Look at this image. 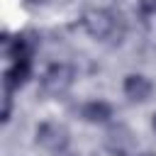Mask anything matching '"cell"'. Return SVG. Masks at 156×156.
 Listing matches in <instances>:
<instances>
[{
	"label": "cell",
	"mask_w": 156,
	"mask_h": 156,
	"mask_svg": "<svg viewBox=\"0 0 156 156\" xmlns=\"http://www.w3.org/2000/svg\"><path fill=\"white\" fill-rule=\"evenodd\" d=\"M80 22H83L85 32H88L90 37H95V39H107V37H112V32H115V27H117V17H115L110 10H105V7H90V10H85Z\"/></svg>",
	"instance_id": "1"
},
{
	"label": "cell",
	"mask_w": 156,
	"mask_h": 156,
	"mask_svg": "<svg viewBox=\"0 0 156 156\" xmlns=\"http://www.w3.org/2000/svg\"><path fill=\"white\" fill-rule=\"evenodd\" d=\"M76 71L68 63H51L41 76V90L49 95H63L73 85Z\"/></svg>",
	"instance_id": "2"
},
{
	"label": "cell",
	"mask_w": 156,
	"mask_h": 156,
	"mask_svg": "<svg viewBox=\"0 0 156 156\" xmlns=\"http://www.w3.org/2000/svg\"><path fill=\"white\" fill-rule=\"evenodd\" d=\"M37 144L49 151H61L68 146V129L58 122H41L37 127Z\"/></svg>",
	"instance_id": "3"
},
{
	"label": "cell",
	"mask_w": 156,
	"mask_h": 156,
	"mask_svg": "<svg viewBox=\"0 0 156 156\" xmlns=\"http://www.w3.org/2000/svg\"><path fill=\"white\" fill-rule=\"evenodd\" d=\"M105 149L112 154V156H129L132 149H134V136L127 127L117 124L112 127L107 134H105Z\"/></svg>",
	"instance_id": "4"
},
{
	"label": "cell",
	"mask_w": 156,
	"mask_h": 156,
	"mask_svg": "<svg viewBox=\"0 0 156 156\" xmlns=\"http://www.w3.org/2000/svg\"><path fill=\"white\" fill-rule=\"evenodd\" d=\"M122 88H124V95H127L129 100H134V102L146 100V98L151 95V90H154L151 80H149L146 76H141V73H132V76H127Z\"/></svg>",
	"instance_id": "5"
},
{
	"label": "cell",
	"mask_w": 156,
	"mask_h": 156,
	"mask_svg": "<svg viewBox=\"0 0 156 156\" xmlns=\"http://www.w3.org/2000/svg\"><path fill=\"white\" fill-rule=\"evenodd\" d=\"M29 78V58H20V61H12L10 68L5 71L2 76V83H5V90H15L20 85H24Z\"/></svg>",
	"instance_id": "6"
},
{
	"label": "cell",
	"mask_w": 156,
	"mask_h": 156,
	"mask_svg": "<svg viewBox=\"0 0 156 156\" xmlns=\"http://www.w3.org/2000/svg\"><path fill=\"white\" fill-rule=\"evenodd\" d=\"M80 115H83V119H88L93 124H102V122H107L112 117V107L107 102H102V100H93V102L83 105Z\"/></svg>",
	"instance_id": "7"
},
{
	"label": "cell",
	"mask_w": 156,
	"mask_h": 156,
	"mask_svg": "<svg viewBox=\"0 0 156 156\" xmlns=\"http://www.w3.org/2000/svg\"><path fill=\"white\" fill-rule=\"evenodd\" d=\"M139 156H156V154H139Z\"/></svg>",
	"instance_id": "8"
},
{
	"label": "cell",
	"mask_w": 156,
	"mask_h": 156,
	"mask_svg": "<svg viewBox=\"0 0 156 156\" xmlns=\"http://www.w3.org/2000/svg\"><path fill=\"white\" fill-rule=\"evenodd\" d=\"M154 127H156V115H154Z\"/></svg>",
	"instance_id": "9"
}]
</instances>
